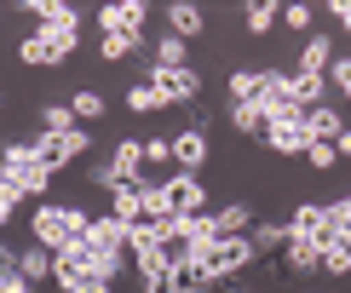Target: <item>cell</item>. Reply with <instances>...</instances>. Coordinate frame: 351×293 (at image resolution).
Returning <instances> with one entry per match:
<instances>
[{
	"instance_id": "1",
	"label": "cell",
	"mask_w": 351,
	"mask_h": 293,
	"mask_svg": "<svg viewBox=\"0 0 351 293\" xmlns=\"http://www.w3.org/2000/svg\"><path fill=\"white\" fill-rule=\"evenodd\" d=\"M86 218L81 207H69V201H47V207L29 213V230H35V247H47V253H64V247L86 242Z\"/></svg>"
},
{
	"instance_id": "2",
	"label": "cell",
	"mask_w": 351,
	"mask_h": 293,
	"mask_svg": "<svg viewBox=\"0 0 351 293\" xmlns=\"http://www.w3.org/2000/svg\"><path fill=\"white\" fill-rule=\"evenodd\" d=\"M0 179H6L18 196L29 201V196H47V184H52V173L40 167V155H35V144H18L12 138L6 150H0Z\"/></svg>"
},
{
	"instance_id": "3",
	"label": "cell",
	"mask_w": 351,
	"mask_h": 293,
	"mask_svg": "<svg viewBox=\"0 0 351 293\" xmlns=\"http://www.w3.org/2000/svg\"><path fill=\"white\" fill-rule=\"evenodd\" d=\"M254 259H259V247H254V242H247V236H230V242H213V247H202V253L190 259V265H196V270H202V282L213 288V282H225V276L247 270Z\"/></svg>"
},
{
	"instance_id": "4",
	"label": "cell",
	"mask_w": 351,
	"mask_h": 293,
	"mask_svg": "<svg viewBox=\"0 0 351 293\" xmlns=\"http://www.w3.org/2000/svg\"><path fill=\"white\" fill-rule=\"evenodd\" d=\"M75 47H81V35H52V29H35V35L18 40V58H23L29 69H58Z\"/></svg>"
},
{
	"instance_id": "5",
	"label": "cell",
	"mask_w": 351,
	"mask_h": 293,
	"mask_svg": "<svg viewBox=\"0 0 351 293\" xmlns=\"http://www.w3.org/2000/svg\"><path fill=\"white\" fill-rule=\"evenodd\" d=\"M86 150H93V133H86V127H75V133H40L35 138V155H40L47 173H64L69 161H81Z\"/></svg>"
},
{
	"instance_id": "6",
	"label": "cell",
	"mask_w": 351,
	"mask_h": 293,
	"mask_svg": "<svg viewBox=\"0 0 351 293\" xmlns=\"http://www.w3.org/2000/svg\"><path fill=\"white\" fill-rule=\"evenodd\" d=\"M202 207H208V184H202L196 173H173V179H162V213L196 218Z\"/></svg>"
},
{
	"instance_id": "7",
	"label": "cell",
	"mask_w": 351,
	"mask_h": 293,
	"mask_svg": "<svg viewBox=\"0 0 351 293\" xmlns=\"http://www.w3.org/2000/svg\"><path fill=\"white\" fill-rule=\"evenodd\" d=\"M288 236H294V242H317V247H328V242H334L328 201H300L294 218H288Z\"/></svg>"
},
{
	"instance_id": "8",
	"label": "cell",
	"mask_w": 351,
	"mask_h": 293,
	"mask_svg": "<svg viewBox=\"0 0 351 293\" xmlns=\"http://www.w3.org/2000/svg\"><path fill=\"white\" fill-rule=\"evenodd\" d=\"M144 18H150L144 0H110V6H98V29L104 35H144Z\"/></svg>"
},
{
	"instance_id": "9",
	"label": "cell",
	"mask_w": 351,
	"mask_h": 293,
	"mask_svg": "<svg viewBox=\"0 0 351 293\" xmlns=\"http://www.w3.org/2000/svg\"><path fill=\"white\" fill-rule=\"evenodd\" d=\"M150 86L162 92V104H190V98H202L196 69H150Z\"/></svg>"
},
{
	"instance_id": "10",
	"label": "cell",
	"mask_w": 351,
	"mask_h": 293,
	"mask_svg": "<svg viewBox=\"0 0 351 293\" xmlns=\"http://www.w3.org/2000/svg\"><path fill=\"white\" fill-rule=\"evenodd\" d=\"M23 12L40 18V29H52V35H81V12L69 0H23Z\"/></svg>"
},
{
	"instance_id": "11",
	"label": "cell",
	"mask_w": 351,
	"mask_h": 293,
	"mask_svg": "<svg viewBox=\"0 0 351 293\" xmlns=\"http://www.w3.org/2000/svg\"><path fill=\"white\" fill-rule=\"evenodd\" d=\"M265 144H271L276 155H305V150H311V133H305V115L271 121V127H265Z\"/></svg>"
},
{
	"instance_id": "12",
	"label": "cell",
	"mask_w": 351,
	"mask_h": 293,
	"mask_svg": "<svg viewBox=\"0 0 351 293\" xmlns=\"http://www.w3.org/2000/svg\"><path fill=\"white\" fill-rule=\"evenodd\" d=\"M173 161H179V173H202V161H208V127H184L173 138Z\"/></svg>"
},
{
	"instance_id": "13",
	"label": "cell",
	"mask_w": 351,
	"mask_h": 293,
	"mask_svg": "<svg viewBox=\"0 0 351 293\" xmlns=\"http://www.w3.org/2000/svg\"><path fill=\"white\" fill-rule=\"evenodd\" d=\"M144 196H150V179H138V184H115V190H110V213L121 218V225H133V218H144Z\"/></svg>"
},
{
	"instance_id": "14",
	"label": "cell",
	"mask_w": 351,
	"mask_h": 293,
	"mask_svg": "<svg viewBox=\"0 0 351 293\" xmlns=\"http://www.w3.org/2000/svg\"><path fill=\"white\" fill-rule=\"evenodd\" d=\"M86 242L104 247V253H127V225H121L115 213H98L93 225H86Z\"/></svg>"
},
{
	"instance_id": "15",
	"label": "cell",
	"mask_w": 351,
	"mask_h": 293,
	"mask_svg": "<svg viewBox=\"0 0 351 293\" xmlns=\"http://www.w3.org/2000/svg\"><path fill=\"white\" fill-rule=\"evenodd\" d=\"M305 133H311L317 144H340L346 121H340V110H334V104H317V110H305Z\"/></svg>"
},
{
	"instance_id": "16",
	"label": "cell",
	"mask_w": 351,
	"mask_h": 293,
	"mask_svg": "<svg viewBox=\"0 0 351 293\" xmlns=\"http://www.w3.org/2000/svg\"><path fill=\"white\" fill-rule=\"evenodd\" d=\"M110 167H115V179H121V184H138L144 179V144L138 138H121V144H115V155H110Z\"/></svg>"
},
{
	"instance_id": "17",
	"label": "cell",
	"mask_w": 351,
	"mask_h": 293,
	"mask_svg": "<svg viewBox=\"0 0 351 293\" xmlns=\"http://www.w3.org/2000/svg\"><path fill=\"white\" fill-rule=\"evenodd\" d=\"M202 29H208L202 6H190V0H173V6H167V35H179V40H196Z\"/></svg>"
},
{
	"instance_id": "18",
	"label": "cell",
	"mask_w": 351,
	"mask_h": 293,
	"mask_svg": "<svg viewBox=\"0 0 351 293\" xmlns=\"http://www.w3.org/2000/svg\"><path fill=\"white\" fill-rule=\"evenodd\" d=\"M213 230H219V242L247 236V230H254V207H247V201H230V207H219V213H213Z\"/></svg>"
},
{
	"instance_id": "19",
	"label": "cell",
	"mask_w": 351,
	"mask_h": 293,
	"mask_svg": "<svg viewBox=\"0 0 351 293\" xmlns=\"http://www.w3.org/2000/svg\"><path fill=\"white\" fill-rule=\"evenodd\" d=\"M328 64H334V40H328V35H305V47H300V75H328Z\"/></svg>"
},
{
	"instance_id": "20",
	"label": "cell",
	"mask_w": 351,
	"mask_h": 293,
	"mask_svg": "<svg viewBox=\"0 0 351 293\" xmlns=\"http://www.w3.org/2000/svg\"><path fill=\"white\" fill-rule=\"evenodd\" d=\"M265 98V69H230V104H254Z\"/></svg>"
},
{
	"instance_id": "21",
	"label": "cell",
	"mask_w": 351,
	"mask_h": 293,
	"mask_svg": "<svg viewBox=\"0 0 351 293\" xmlns=\"http://www.w3.org/2000/svg\"><path fill=\"white\" fill-rule=\"evenodd\" d=\"M282 265L294 270V276H311V270H323V247H317V242H294V236H288Z\"/></svg>"
},
{
	"instance_id": "22",
	"label": "cell",
	"mask_w": 351,
	"mask_h": 293,
	"mask_svg": "<svg viewBox=\"0 0 351 293\" xmlns=\"http://www.w3.org/2000/svg\"><path fill=\"white\" fill-rule=\"evenodd\" d=\"M288 92H294V104L300 110H317V104H328V81L323 75H300V69H294V75H288Z\"/></svg>"
},
{
	"instance_id": "23",
	"label": "cell",
	"mask_w": 351,
	"mask_h": 293,
	"mask_svg": "<svg viewBox=\"0 0 351 293\" xmlns=\"http://www.w3.org/2000/svg\"><path fill=\"white\" fill-rule=\"evenodd\" d=\"M18 276L29 288L47 282V276H52V253H47V247H23V253H18Z\"/></svg>"
},
{
	"instance_id": "24",
	"label": "cell",
	"mask_w": 351,
	"mask_h": 293,
	"mask_svg": "<svg viewBox=\"0 0 351 293\" xmlns=\"http://www.w3.org/2000/svg\"><path fill=\"white\" fill-rule=\"evenodd\" d=\"M150 58H156V69H190V58H184V40L179 35H162L150 47Z\"/></svg>"
},
{
	"instance_id": "25",
	"label": "cell",
	"mask_w": 351,
	"mask_h": 293,
	"mask_svg": "<svg viewBox=\"0 0 351 293\" xmlns=\"http://www.w3.org/2000/svg\"><path fill=\"white\" fill-rule=\"evenodd\" d=\"M230 127H237L242 138H265V110H254V104H230Z\"/></svg>"
},
{
	"instance_id": "26",
	"label": "cell",
	"mask_w": 351,
	"mask_h": 293,
	"mask_svg": "<svg viewBox=\"0 0 351 293\" xmlns=\"http://www.w3.org/2000/svg\"><path fill=\"white\" fill-rule=\"evenodd\" d=\"M276 18H282V12H276L271 0H254V6L242 12V23H247V35H271V29H276Z\"/></svg>"
},
{
	"instance_id": "27",
	"label": "cell",
	"mask_w": 351,
	"mask_h": 293,
	"mask_svg": "<svg viewBox=\"0 0 351 293\" xmlns=\"http://www.w3.org/2000/svg\"><path fill=\"white\" fill-rule=\"evenodd\" d=\"M127 110H133V115H150V110H167V104H162V92H156L150 81H133V86H127Z\"/></svg>"
},
{
	"instance_id": "28",
	"label": "cell",
	"mask_w": 351,
	"mask_h": 293,
	"mask_svg": "<svg viewBox=\"0 0 351 293\" xmlns=\"http://www.w3.org/2000/svg\"><path fill=\"white\" fill-rule=\"evenodd\" d=\"M144 47V35H98V52L110 58V64H121V58H133Z\"/></svg>"
},
{
	"instance_id": "29",
	"label": "cell",
	"mask_w": 351,
	"mask_h": 293,
	"mask_svg": "<svg viewBox=\"0 0 351 293\" xmlns=\"http://www.w3.org/2000/svg\"><path fill=\"white\" fill-rule=\"evenodd\" d=\"M75 110H69V104H47V110H40V133H75Z\"/></svg>"
},
{
	"instance_id": "30",
	"label": "cell",
	"mask_w": 351,
	"mask_h": 293,
	"mask_svg": "<svg viewBox=\"0 0 351 293\" xmlns=\"http://www.w3.org/2000/svg\"><path fill=\"white\" fill-rule=\"evenodd\" d=\"M323 270H328V276H351V242H346V236H334V242L323 247Z\"/></svg>"
},
{
	"instance_id": "31",
	"label": "cell",
	"mask_w": 351,
	"mask_h": 293,
	"mask_svg": "<svg viewBox=\"0 0 351 293\" xmlns=\"http://www.w3.org/2000/svg\"><path fill=\"white\" fill-rule=\"evenodd\" d=\"M69 110H75V121H98V115H104V92H93V86H81V92L69 98Z\"/></svg>"
},
{
	"instance_id": "32",
	"label": "cell",
	"mask_w": 351,
	"mask_h": 293,
	"mask_svg": "<svg viewBox=\"0 0 351 293\" xmlns=\"http://www.w3.org/2000/svg\"><path fill=\"white\" fill-rule=\"evenodd\" d=\"M247 242H254L259 253H271V247H288V225H254V230H247Z\"/></svg>"
},
{
	"instance_id": "33",
	"label": "cell",
	"mask_w": 351,
	"mask_h": 293,
	"mask_svg": "<svg viewBox=\"0 0 351 293\" xmlns=\"http://www.w3.org/2000/svg\"><path fill=\"white\" fill-rule=\"evenodd\" d=\"M305 167L334 173V167H340V150H334V144H317V138H311V150H305Z\"/></svg>"
},
{
	"instance_id": "34",
	"label": "cell",
	"mask_w": 351,
	"mask_h": 293,
	"mask_svg": "<svg viewBox=\"0 0 351 293\" xmlns=\"http://www.w3.org/2000/svg\"><path fill=\"white\" fill-rule=\"evenodd\" d=\"M328 218H334V236H346V242H351V196L328 201Z\"/></svg>"
},
{
	"instance_id": "35",
	"label": "cell",
	"mask_w": 351,
	"mask_h": 293,
	"mask_svg": "<svg viewBox=\"0 0 351 293\" xmlns=\"http://www.w3.org/2000/svg\"><path fill=\"white\" fill-rule=\"evenodd\" d=\"M282 23L294 29V35H305V29H311V6H305V0H294V6H282Z\"/></svg>"
},
{
	"instance_id": "36",
	"label": "cell",
	"mask_w": 351,
	"mask_h": 293,
	"mask_svg": "<svg viewBox=\"0 0 351 293\" xmlns=\"http://www.w3.org/2000/svg\"><path fill=\"white\" fill-rule=\"evenodd\" d=\"M86 184H93V190H115L121 179H115V167H110V161H98V167H86Z\"/></svg>"
},
{
	"instance_id": "37",
	"label": "cell",
	"mask_w": 351,
	"mask_h": 293,
	"mask_svg": "<svg viewBox=\"0 0 351 293\" xmlns=\"http://www.w3.org/2000/svg\"><path fill=\"white\" fill-rule=\"evenodd\" d=\"M150 161H173V138H144V167Z\"/></svg>"
},
{
	"instance_id": "38",
	"label": "cell",
	"mask_w": 351,
	"mask_h": 293,
	"mask_svg": "<svg viewBox=\"0 0 351 293\" xmlns=\"http://www.w3.org/2000/svg\"><path fill=\"white\" fill-rule=\"evenodd\" d=\"M138 282H144V293H179V288H173V270H156V276H138Z\"/></svg>"
},
{
	"instance_id": "39",
	"label": "cell",
	"mask_w": 351,
	"mask_h": 293,
	"mask_svg": "<svg viewBox=\"0 0 351 293\" xmlns=\"http://www.w3.org/2000/svg\"><path fill=\"white\" fill-rule=\"evenodd\" d=\"M328 75H334V86H340V92L351 98V58H334V64H328Z\"/></svg>"
},
{
	"instance_id": "40",
	"label": "cell",
	"mask_w": 351,
	"mask_h": 293,
	"mask_svg": "<svg viewBox=\"0 0 351 293\" xmlns=\"http://www.w3.org/2000/svg\"><path fill=\"white\" fill-rule=\"evenodd\" d=\"M18 201H23V196H18L6 179H0V230H6V218H12V207H18Z\"/></svg>"
},
{
	"instance_id": "41",
	"label": "cell",
	"mask_w": 351,
	"mask_h": 293,
	"mask_svg": "<svg viewBox=\"0 0 351 293\" xmlns=\"http://www.w3.org/2000/svg\"><path fill=\"white\" fill-rule=\"evenodd\" d=\"M328 12H334V18H340V23L351 29V0H334V6H328Z\"/></svg>"
},
{
	"instance_id": "42",
	"label": "cell",
	"mask_w": 351,
	"mask_h": 293,
	"mask_svg": "<svg viewBox=\"0 0 351 293\" xmlns=\"http://www.w3.org/2000/svg\"><path fill=\"white\" fill-rule=\"evenodd\" d=\"M334 150H340V161H351V127L340 133V144H334Z\"/></svg>"
}]
</instances>
